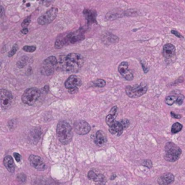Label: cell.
<instances>
[{"instance_id": "6da1fadb", "label": "cell", "mask_w": 185, "mask_h": 185, "mask_svg": "<svg viewBox=\"0 0 185 185\" xmlns=\"http://www.w3.org/2000/svg\"><path fill=\"white\" fill-rule=\"evenodd\" d=\"M83 58L77 53H71L66 56H61L59 59L60 67L68 72H78L82 67Z\"/></svg>"}, {"instance_id": "7a4b0ae2", "label": "cell", "mask_w": 185, "mask_h": 185, "mask_svg": "<svg viewBox=\"0 0 185 185\" xmlns=\"http://www.w3.org/2000/svg\"><path fill=\"white\" fill-rule=\"evenodd\" d=\"M57 132L58 138L62 144L67 145L71 142L73 134L69 123L65 121H60L57 124Z\"/></svg>"}, {"instance_id": "3957f363", "label": "cell", "mask_w": 185, "mask_h": 185, "mask_svg": "<svg viewBox=\"0 0 185 185\" xmlns=\"http://www.w3.org/2000/svg\"><path fill=\"white\" fill-rule=\"evenodd\" d=\"M41 92L36 88H30L25 90L22 95V101L25 104L32 106L36 104L40 99Z\"/></svg>"}, {"instance_id": "277c9868", "label": "cell", "mask_w": 185, "mask_h": 185, "mask_svg": "<svg viewBox=\"0 0 185 185\" xmlns=\"http://www.w3.org/2000/svg\"><path fill=\"white\" fill-rule=\"evenodd\" d=\"M181 153H182V150L174 143L169 142L166 143L165 146V155H164L166 161L169 162L177 161L179 159Z\"/></svg>"}, {"instance_id": "5b68a950", "label": "cell", "mask_w": 185, "mask_h": 185, "mask_svg": "<svg viewBox=\"0 0 185 185\" xmlns=\"http://www.w3.org/2000/svg\"><path fill=\"white\" fill-rule=\"evenodd\" d=\"M59 62L55 57H49L45 59L41 64V72L43 75L49 76L54 72L56 68L57 67Z\"/></svg>"}, {"instance_id": "8992f818", "label": "cell", "mask_w": 185, "mask_h": 185, "mask_svg": "<svg viewBox=\"0 0 185 185\" xmlns=\"http://www.w3.org/2000/svg\"><path fill=\"white\" fill-rule=\"evenodd\" d=\"M127 94L130 98H138L144 95L147 90V86L145 83L135 86H127L125 89Z\"/></svg>"}, {"instance_id": "52a82bcc", "label": "cell", "mask_w": 185, "mask_h": 185, "mask_svg": "<svg viewBox=\"0 0 185 185\" xmlns=\"http://www.w3.org/2000/svg\"><path fill=\"white\" fill-rule=\"evenodd\" d=\"M57 8H51V9L49 10L47 12H46L44 14H43L42 15L39 17L38 19V22L40 25H41V26H45V25L51 23V22L56 18V17L57 15Z\"/></svg>"}, {"instance_id": "ba28073f", "label": "cell", "mask_w": 185, "mask_h": 185, "mask_svg": "<svg viewBox=\"0 0 185 185\" xmlns=\"http://www.w3.org/2000/svg\"><path fill=\"white\" fill-rule=\"evenodd\" d=\"M81 79L77 75H72L70 76L67 80H66L64 86L66 88L68 89L69 93H76L78 91V88L81 86Z\"/></svg>"}, {"instance_id": "9c48e42d", "label": "cell", "mask_w": 185, "mask_h": 185, "mask_svg": "<svg viewBox=\"0 0 185 185\" xmlns=\"http://www.w3.org/2000/svg\"><path fill=\"white\" fill-rule=\"evenodd\" d=\"M0 100H1V106L3 109H7L10 107L12 104L13 95L10 91L2 89L0 90Z\"/></svg>"}, {"instance_id": "30bf717a", "label": "cell", "mask_w": 185, "mask_h": 185, "mask_svg": "<svg viewBox=\"0 0 185 185\" xmlns=\"http://www.w3.org/2000/svg\"><path fill=\"white\" fill-rule=\"evenodd\" d=\"M29 162H30V165L33 166L34 169H36L38 171H44L46 169V166L41 157L38 155H30L29 156Z\"/></svg>"}, {"instance_id": "8fae6325", "label": "cell", "mask_w": 185, "mask_h": 185, "mask_svg": "<svg viewBox=\"0 0 185 185\" xmlns=\"http://www.w3.org/2000/svg\"><path fill=\"white\" fill-rule=\"evenodd\" d=\"M74 130L78 135H86L90 131V126L88 122L83 120L77 121L74 123Z\"/></svg>"}, {"instance_id": "7c38bea8", "label": "cell", "mask_w": 185, "mask_h": 185, "mask_svg": "<svg viewBox=\"0 0 185 185\" xmlns=\"http://www.w3.org/2000/svg\"><path fill=\"white\" fill-rule=\"evenodd\" d=\"M119 72L120 74L123 77L127 80H133V74L131 70L128 69V63L127 62H123L119 64Z\"/></svg>"}, {"instance_id": "4fadbf2b", "label": "cell", "mask_w": 185, "mask_h": 185, "mask_svg": "<svg viewBox=\"0 0 185 185\" xmlns=\"http://www.w3.org/2000/svg\"><path fill=\"white\" fill-rule=\"evenodd\" d=\"M176 49L175 46L171 43H166L164 45L163 49V55L166 59H171L175 57Z\"/></svg>"}, {"instance_id": "5bb4252c", "label": "cell", "mask_w": 185, "mask_h": 185, "mask_svg": "<svg viewBox=\"0 0 185 185\" xmlns=\"http://www.w3.org/2000/svg\"><path fill=\"white\" fill-rule=\"evenodd\" d=\"M174 181V176L171 173H166L158 179V183L160 185H169Z\"/></svg>"}, {"instance_id": "9a60e30c", "label": "cell", "mask_w": 185, "mask_h": 185, "mask_svg": "<svg viewBox=\"0 0 185 185\" xmlns=\"http://www.w3.org/2000/svg\"><path fill=\"white\" fill-rule=\"evenodd\" d=\"M95 143L99 146H102L107 142V136L103 131L99 130L96 132L95 137Z\"/></svg>"}, {"instance_id": "2e32d148", "label": "cell", "mask_w": 185, "mask_h": 185, "mask_svg": "<svg viewBox=\"0 0 185 185\" xmlns=\"http://www.w3.org/2000/svg\"><path fill=\"white\" fill-rule=\"evenodd\" d=\"M4 165L6 167L8 171H9L10 173H13L14 171V169H15V166H14V163L12 158L10 156V155H7V156L5 157L3 161Z\"/></svg>"}, {"instance_id": "e0dca14e", "label": "cell", "mask_w": 185, "mask_h": 185, "mask_svg": "<svg viewBox=\"0 0 185 185\" xmlns=\"http://www.w3.org/2000/svg\"><path fill=\"white\" fill-rule=\"evenodd\" d=\"M123 130L124 127L121 123V122H115L111 126H110L109 127V132L110 133H111L112 135L117 134V133H119V135H121Z\"/></svg>"}, {"instance_id": "ac0fdd59", "label": "cell", "mask_w": 185, "mask_h": 185, "mask_svg": "<svg viewBox=\"0 0 185 185\" xmlns=\"http://www.w3.org/2000/svg\"><path fill=\"white\" fill-rule=\"evenodd\" d=\"M83 14H84L87 21L88 22H95V16H96V13H95L94 10H85L84 12H83Z\"/></svg>"}, {"instance_id": "d6986e66", "label": "cell", "mask_w": 185, "mask_h": 185, "mask_svg": "<svg viewBox=\"0 0 185 185\" xmlns=\"http://www.w3.org/2000/svg\"><path fill=\"white\" fill-rule=\"evenodd\" d=\"M93 181L96 185H106V183H107V179L104 175L101 174H97Z\"/></svg>"}, {"instance_id": "ffe728a7", "label": "cell", "mask_w": 185, "mask_h": 185, "mask_svg": "<svg viewBox=\"0 0 185 185\" xmlns=\"http://www.w3.org/2000/svg\"><path fill=\"white\" fill-rule=\"evenodd\" d=\"M177 99H178V95H169V96L166 97V99L165 100V102L166 104L171 106V105H173L174 103H176Z\"/></svg>"}, {"instance_id": "44dd1931", "label": "cell", "mask_w": 185, "mask_h": 185, "mask_svg": "<svg viewBox=\"0 0 185 185\" xmlns=\"http://www.w3.org/2000/svg\"><path fill=\"white\" fill-rule=\"evenodd\" d=\"M182 125L179 122H176L174 123L173 125L171 127V133L172 134H176V133H178L179 132H180L181 130H182Z\"/></svg>"}, {"instance_id": "7402d4cb", "label": "cell", "mask_w": 185, "mask_h": 185, "mask_svg": "<svg viewBox=\"0 0 185 185\" xmlns=\"http://www.w3.org/2000/svg\"><path fill=\"white\" fill-rule=\"evenodd\" d=\"M115 118H116V115L109 114V115L107 116V118H106V122H107V124L108 125L109 127L111 126L112 124L115 122Z\"/></svg>"}, {"instance_id": "603a6c76", "label": "cell", "mask_w": 185, "mask_h": 185, "mask_svg": "<svg viewBox=\"0 0 185 185\" xmlns=\"http://www.w3.org/2000/svg\"><path fill=\"white\" fill-rule=\"evenodd\" d=\"M93 84L95 87L102 88V87H104L106 86V81L104 80H102V79H99V80H95L94 82H93Z\"/></svg>"}, {"instance_id": "cb8c5ba5", "label": "cell", "mask_w": 185, "mask_h": 185, "mask_svg": "<svg viewBox=\"0 0 185 185\" xmlns=\"http://www.w3.org/2000/svg\"><path fill=\"white\" fill-rule=\"evenodd\" d=\"M23 51H26V52H30L32 53L33 51H35L36 50V47L35 46H25L22 48Z\"/></svg>"}, {"instance_id": "d4e9b609", "label": "cell", "mask_w": 185, "mask_h": 185, "mask_svg": "<svg viewBox=\"0 0 185 185\" xmlns=\"http://www.w3.org/2000/svg\"><path fill=\"white\" fill-rule=\"evenodd\" d=\"M30 17H28V18H27L26 19H25L23 20V22H22V28H26L29 25V23H30Z\"/></svg>"}, {"instance_id": "484cf974", "label": "cell", "mask_w": 185, "mask_h": 185, "mask_svg": "<svg viewBox=\"0 0 185 185\" xmlns=\"http://www.w3.org/2000/svg\"><path fill=\"white\" fill-rule=\"evenodd\" d=\"M96 175H97V174H95V172L94 171H93V170H90V171H89L88 174V177L89 179L93 181V179H94L95 176H96Z\"/></svg>"}, {"instance_id": "4316f807", "label": "cell", "mask_w": 185, "mask_h": 185, "mask_svg": "<svg viewBox=\"0 0 185 185\" xmlns=\"http://www.w3.org/2000/svg\"><path fill=\"white\" fill-rule=\"evenodd\" d=\"M18 46H17V44H14V46L12 47V50L11 51H10V53H9V57H12V56H13L14 54H15V52L17 51V50H18Z\"/></svg>"}, {"instance_id": "83f0119b", "label": "cell", "mask_w": 185, "mask_h": 185, "mask_svg": "<svg viewBox=\"0 0 185 185\" xmlns=\"http://www.w3.org/2000/svg\"><path fill=\"white\" fill-rule=\"evenodd\" d=\"M143 165L151 169L152 167V162H151V161H150V160H145V161H143Z\"/></svg>"}, {"instance_id": "f1b7e54d", "label": "cell", "mask_w": 185, "mask_h": 185, "mask_svg": "<svg viewBox=\"0 0 185 185\" xmlns=\"http://www.w3.org/2000/svg\"><path fill=\"white\" fill-rule=\"evenodd\" d=\"M184 96L183 95H182V94L178 95V99H177V101H176V103L179 105L182 104L183 101H184Z\"/></svg>"}, {"instance_id": "f546056e", "label": "cell", "mask_w": 185, "mask_h": 185, "mask_svg": "<svg viewBox=\"0 0 185 185\" xmlns=\"http://www.w3.org/2000/svg\"><path fill=\"white\" fill-rule=\"evenodd\" d=\"M17 179H18L19 180L20 182H26V176L23 174H20L18 176V178H17Z\"/></svg>"}, {"instance_id": "4dcf8cb0", "label": "cell", "mask_w": 185, "mask_h": 185, "mask_svg": "<svg viewBox=\"0 0 185 185\" xmlns=\"http://www.w3.org/2000/svg\"><path fill=\"white\" fill-rule=\"evenodd\" d=\"M121 123L122 124V125H123L124 129L127 128L128 127L130 126V121H129V120H127V119L122 120V121L121 122Z\"/></svg>"}, {"instance_id": "1f68e13d", "label": "cell", "mask_w": 185, "mask_h": 185, "mask_svg": "<svg viewBox=\"0 0 185 185\" xmlns=\"http://www.w3.org/2000/svg\"><path fill=\"white\" fill-rule=\"evenodd\" d=\"M14 159H15L17 162H20V159H21V156H20V155L19 154V153H14Z\"/></svg>"}, {"instance_id": "d6a6232c", "label": "cell", "mask_w": 185, "mask_h": 185, "mask_svg": "<svg viewBox=\"0 0 185 185\" xmlns=\"http://www.w3.org/2000/svg\"><path fill=\"white\" fill-rule=\"evenodd\" d=\"M116 113H117V107H114L111 109V111H110L109 114H114V115H116Z\"/></svg>"}, {"instance_id": "836d02e7", "label": "cell", "mask_w": 185, "mask_h": 185, "mask_svg": "<svg viewBox=\"0 0 185 185\" xmlns=\"http://www.w3.org/2000/svg\"><path fill=\"white\" fill-rule=\"evenodd\" d=\"M171 33H173V34L175 35V36H176V37H178V38H182V36L180 35V33H179V32H177V31H176V30H171Z\"/></svg>"}, {"instance_id": "e575fe53", "label": "cell", "mask_w": 185, "mask_h": 185, "mask_svg": "<svg viewBox=\"0 0 185 185\" xmlns=\"http://www.w3.org/2000/svg\"><path fill=\"white\" fill-rule=\"evenodd\" d=\"M171 114L174 118H175V119H180V118L182 117L181 115H179V114H175L174 112H171Z\"/></svg>"}, {"instance_id": "d590c367", "label": "cell", "mask_w": 185, "mask_h": 185, "mask_svg": "<svg viewBox=\"0 0 185 185\" xmlns=\"http://www.w3.org/2000/svg\"><path fill=\"white\" fill-rule=\"evenodd\" d=\"M21 32H22V33H23V34H26V33L28 32V28H24V29H23V30H22V31H21Z\"/></svg>"}, {"instance_id": "8d00e7d4", "label": "cell", "mask_w": 185, "mask_h": 185, "mask_svg": "<svg viewBox=\"0 0 185 185\" xmlns=\"http://www.w3.org/2000/svg\"><path fill=\"white\" fill-rule=\"evenodd\" d=\"M1 10H2V12H1V15H0V16H1V18H2V17L3 16V14H4V9H3V7H2V6H1Z\"/></svg>"}, {"instance_id": "74e56055", "label": "cell", "mask_w": 185, "mask_h": 185, "mask_svg": "<svg viewBox=\"0 0 185 185\" xmlns=\"http://www.w3.org/2000/svg\"><path fill=\"white\" fill-rule=\"evenodd\" d=\"M116 177V176L115 175V174H113V175L111 176V180H113V179H115Z\"/></svg>"}]
</instances>
